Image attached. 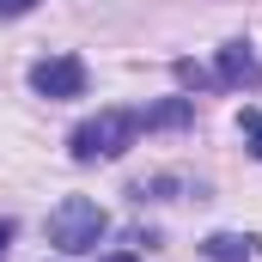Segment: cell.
<instances>
[{
    "label": "cell",
    "mask_w": 262,
    "mask_h": 262,
    "mask_svg": "<svg viewBox=\"0 0 262 262\" xmlns=\"http://www.w3.org/2000/svg\"><path fill=\"white\" fill-rule=\"evenodd\" d=\"M134 134H140L134 110H98V116H85L79 128L67 134V152H73L79 165H92V159H122L134 146Z\"/></svg>",
    "instance_id": "obj_1"
},
{
    "label": "cell",
    "mask_w": 262,
    "mask_h": 262,
    "mask_svg": "<svg viewBox=\"0 0 262 262\" xmlns=\"http://www.w3.org/2000/svg\"><path fill=\"white\" fill-rule=\"evenodd\" d=\"M110 232V213L98 207V201L85 195H67L55 213H49V244L67 250V256H85V250H98V238Z\"/></svg>",
    "instance_id": "obj_2"
},
{
    "label": "cell",
    "mask_w": 262,
    "mask_h": 262,
    "mask_svg": "<svg viewBox=\"0 0 262 262\" xmlns=\"http://www.w3.org/2000/svg\"><path fill=\"white\" fill-rule=\"evenodd\" d=\"M31 92L37 98H79L85 92V61L79 55H49L31 67Z\"/></svg>",
    "instance_id": "obj_3"
},
{
    "label": "cell",
    "mask_w": 262,
    "mask_h": 262,
    "mask_svg": "<svg viewBox=\"0 0 262 262\" xmlns=\"http://www.w3.org/2000/svg\"><path fill=\"white\" fill-rule=\"evenodd\" d=\"M213 79L220 85H232V92H262V61H256V49L250 43H226L220 49V67H213Z\"/></svg>",
    "instance_id": "obj_4"
},
{
    "label": "cell",
    "mask_w": 262,
    "mask_h": 262,
    "mask_svg": "<svg viewBox=\"0 0 262 262\" xmlns=\"http://www.w3.org/2000/svg\"><path fill=\"white\" fill-rule=\"evenodd\" d=\"M134 122H140V128H189V122H195V98H165V104H146V110H134Z\"/></svg>",
    "instance_id": "obj_5"
},
{
    "label": "cell",
    "mask_w": 262,
    "mask_h": 262,
    "mask_svg": "<svg viewBox=\"0 0 262 262\" xmlns=\"http://www.w3.org/2000/svg\"><path fill=\"white\" fill-rule=\"evenodd\" d=\"M201 256L207 262H250L256 256V238H250V232H213V238L201 244Z\"/></svg>",
    "instance_id": "obj_6"
},
{
    "label": "cell",
    "mask_w": 262,
    "mask_h": 262,
    "mask_svg": "<svg viewBox=\"0 0 262 262\" xmlns=\"http://www.w3.org/2000/svg\"><path fill=\"white\" fill-rule=\"evenodd\" d=\"M171 73H177L183 85H195V92H213V85H220V79H213V67H201V61H189V55H183V61H171Z\"/></svg>",
    "instance_id": "obj_7"
},
{
    "label": "cell",
    "mask_w": 262,
    "mask_h": 262,
    "mask_svg": "<svg viewBox=\"0 0 262 262\" xmlns=\"http://www.w3.org/2000/svg\"><path fill=\"white\" fill-rule=\"evenodd\" d=\"M238 134H244V146L262 159V110H244V116H238Z\"/></svg>",
    "instance_id": "obj_8"
},
{
    "label": "cell",
    "mask_w": 262,
    "mask_h": 262,
    "mask_svg": "<svg viewBox=\"0 0 262 262\" xmlns=\"http://www.w3.org/2000/svg\"><path fill=\"white\" fill-rule=\"evenodd\" d=\"M31 6H37V0H0V18H25Z\"/></svg>",
    "instance_id": "obj_9"
},
{
    "label": "cell",
    "mask_w": 262,
    "mask_h": 262,
    "mask_svg": "<svg viewBox=\"0 0 262 262\" xmlns=\"http://www.w3.org/2000/svg\"><path fill=\"white\" fill-rule=\"evenodd\" d=\"M6 244H12V220H0V262H6Z\"/></svg>",
    "instance_id": "obj_10"
},
{
    "label": "cell",
    "mask_w": 262,
    "mask_h": 262,
    "mask_svg": "<svg viewBox=\"0 0 262 262\" xmlns=\"http://www.w3.org/2000/svg\"><path fill=\"white\" fill-rule=\"evenodd\" d=\"M104 262H140V256H134V250H116V256H104Z\"/></svg>",
    "instance_id": "obj_11"
}]
</instances>
